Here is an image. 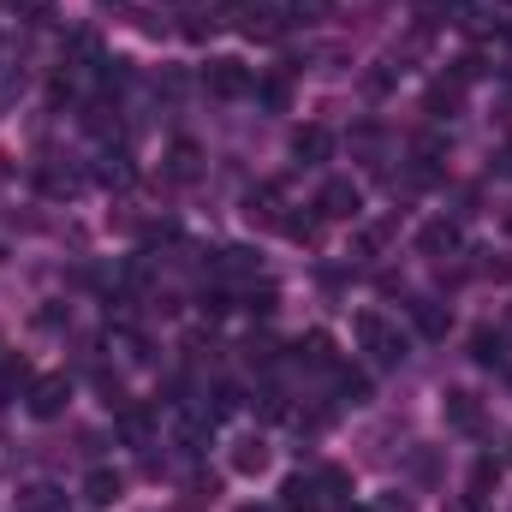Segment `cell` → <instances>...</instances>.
Listing matches in <instances>:
<instances>
[{"mask_svg":"<svg viewBox=\"0 0 512 512\" xmlns=\"http://www.w3.org/2000/svg\"><path fill=\"white\" fill-rule=\"evenodd\" d=\"M441 411H447V423H453L459 435H477V429H483V399L465 393V387H453V393L441 399Z\"/></svg>","mask_w":512,"mask_h":512,"instance_id":"cell-5","label":"cell"},{"mask_svg":"<svg viewBox=\"0 0 512 512\" xmlns=\"http://www.w3.org/2000/svg\"><path fill=\"white\" fill-rule=\"evenodd\" d=\"M507 233H512V209H507Z\"/></svg>","mask_w":512,"mask_h":512,"instance_id":"cell-35","label":"cell"},{"mask_svg":"<svg viewBox=\"0 0 512 512\" xmlns=\"http://www.w3.org/2000/svg\"><path fill=\"white\" fill-rule=\"evenodd\" d=\"M18 12H24L30 24H42V18H54V0H18Z\"/></svg>","mask_w":512,"mask_h":512,"instance_id":"cell-30","label":"cell"},{"mask_svg":"<svg viewBox=\"0 0 512 512\" xmlns=\"http://www.w3.org/2000/svg\"><path fill=\"white\" fill-rule=\"evenodd\" d=\"M328 12V0H292V18H322Z\"/></svg>","mask_w":512,"mask_h":512,"instance_id":"cell-31","label":"cell"},{"mask_svg":"<svg viewBox=\"0 0 512 512\" xmlns=\"http://www.w3.org/2000/svg\"><path fill=\"white\" fill-rule=\"evenodd\" d=\"M340 399L364 405V399H370V376H358V370H340Z\"/></svg>","mask_w":512,"mask_h":512,"instance_id":"cell-26","label":"cell"},{"mask_svg":"<svg viewBox=\"0 0 512 512\" xmlns=\"http://www.w3.org/2000/svg\"><path fill=\"white\" fill-rule=\"evenodd\" d=\"M298 358H304L310 370H334V340H328V334H304V340H298Z\"/></svg>","mask_w":512,"mask_h":512,"instance_id":"cell-15","label":"cell"},{"mask_svg":"<svg viewBox=\"0 0 512 512\" xmlns=\"http://www.w3.org/2000/svg\"><path fill=\"white\" fill-rule=\"evenodd\" d=\"M149 429H155V417L143 405H120V435H126L131 447H149Z\"/></svg>","mask_w":512,"mask_h":512,"instance_id":"cell-14","label":"cell"},{"mask_svg":"<svg viewBox=\"0 0 512 512\" xmlns=\"http://www.w3.org/2000/svg\"><path fill=\"white\" fill-rule=\"evenodd\" d=\"M507 334H512V310H507Z\"/></svg>","mask_w":512,"mask_h":512,"instance_id":"cell-36","label":"cell"},{"mask_svg":"<svg viewBox=\"0 0 512 512\" xmlns=\"http://www.w3.org/2000/svg\"><path fill=\"white\" fill-rule=\"evenodd\" d=\"M501 346H507V340H501V334H489V328H483V334H471V358H477V364H501V358H507Z\"/></svg>","mask_w":512,"mask_h":512,"instance_id":"cell-19","label":"cell"},{"mask_svg":"<svg viewBox=\"0 0 512 512\" xmlns=\"http://www.w3.org/2000/svg\"><path fill=\"white\" fill-rule=\"evenodd\" d=\"M221 274H227V280H245V274H256V256L245 251V245H227V251H221Z\"/></svg>","mask_w":512,"mask_h":512,"instance_id":"cell-18","label":"cell"},{"mask_svg":"<svg viewBox=\"0 0 512 512\" xmlns=\"http://www.w3.org/2000/svg\"><path fill=\"white\" fill-rule=\"evenodd\" d=\"M66 399H72V382H66V376H36L30 393H24L30 417H60V411H66Z\"/></svg>","mask_w":512,"mask_h":512,"instance_id":"cell-4","label":"cell"},{"mask_svg":"<svg viewBox=\"0 0 512 512\" xmlns=\"http://www.w3.org/2000/svg\"><path fill=\"white\" fill-rule=\"evenodd\" d=\"M120 495H126V477H120V471H108V465H96V471L84 477V501H90V507H114Z\"/></svg>","mask_w":512,"mask_h":512,"instance_id":"cell-8","label":"cell"},{"mask_svg":"<svg viewBox=\"0 0 512 512\" xmlns=\"http://www.w3.org/2000/svg\"><path fill=\"white\" fill-rule=\"evenodd\" d=\"M262 465H268V447H262V435H239V441H233V471H239V477H256Z\"/></svg>","mask_w":512,"mask_h":512,"instance_id":"cell-13","label":"cell"},{"mask_svg":"<svg viewBox=\"0 0 512 512\" xmlns=\"http://www.w3.org/2000/svg\"><path fill=\"white\" fill-rule=\"evenodd\" d=\"M459 96H465V84H459V78H453V84H435V90H429V114H435V120H447V114L459 108Z\"/></svg>","mask_w":512,"mask_h":512,"instance_id":"cell-16","label":"cell"},{"mask_svg":"<svg viewBox=\"0 0 512 512\" xmlns=\"http://www.w3.org/2000/svg\"><path fill=\"white\" fill-rule=\"evenodd\" d=\"M358 209H364V191L352 179H328L322 197H316V215H328V221H352Z\"/></svg>","mask_w":512,"mask_h":512,"instance_id":"cell-3","label":"cell"},{"mask_svg":"<svg viewBox=\"0 0 512 512\" xmlns=\"http://www.w3.org/2000/svg\"><path fill=\"white\" fill-rule=\"evenodd\" d=\"M322 489H316V477H286L280 483V512H322Z\"/></svg>","mask_w":512,"mask_h":512,"instance_id":"cell-7","label":"cell"},{"mask_svg":"<svg viewBox=\"0 0 512 512\" xmlns=\"http://www.w3.org/2000/svg\"><path fill=\"white\" fill-rule=\"evenodd\" d=\"M197 167H203V149H197V143H173L161 173H167L173 185H191V179H197Z\"/></svg>","mask_w":512,"mask_h":512,"instance_id":"cell-11","label":"cell"},{"mask_svg":"<svg viewBox=\"0 0 512 512\" xmlns=\"http://www.w3.org/2000/svg\"><path fill=\"white\" fill-rule=\"evenodd\" d=\"M459 6L465 0H417V18L423 24H447V18H459Z\"/></svg>","mask_w":512,"mask_h":512,"instance_id":"cell-23","label":"cell"},{"mask_svg":"<svg viewBox=\"0 0 512 512\" xmlns=\"http://www.w3.org/2000/svg\"><path fill=\"white\" fill-rule=\"evenodd\" d=\"M417 251L423 256H453L459 251V227H453V221H429V227H417Z\"/></svg>","mask_w":512,"mask_h":512,"instance_id":"cell-10","label":"cell"},{"mask_svg":"<svg viewBox=\"0 0 512 512\" xmlns=\"http://www.w3.org/2000/svg\"><path fill=\"white\" fill-rule=\"evenodd\" d=\"M18 90H24V72L18 66H0V102H12Z\"/></svg>","mask_w":512,"mask_h":512,"instance_id":"cell-29","label":"cell"},{"mask_svg":"<svg viewBox=\"0 0 512 512\" xmlns=\"http://www.w3.org/2000/svg\"><path fill=\"white\" fill-rule=\"evenodd\" d=\"M376 512H417V507H411L405 495H382V501H376Z\"/></svg>","mask_w":512,"mask_h":512,"instance_id":"cell-32","label":"cell"},{"mask_svg":"<svg viewBox=\"0 0 512 512\" xmlns=\"http://www.w3.org/2000/svg\"><path fill=\"white\" fill-rule=\"evenodd\" d=\"M203 90L221 96V102H239V96H251L256 90V78H251L245 60H209V66H203Z\"/></svg>","mask_w":512,"mask_h":512,"instance_id":"cell-2","label":"cell"},{"mask_svg":"<svg viewBox=\"0 0 512 512\" xmlns=\"http://www.w3.org/2000/svg\"><path fill=\"white\" fill-rule=\"evenodd\" d=\"M352 334H358V346L376 358V364H399L405 358V334L387 322L382 310H358V322H352Z\"/></svg>","mask_w":512,"mask_h":512,"instance_id":"cell-1","label":"cell"},{"mask_svg":"<svg viewBox=\"0 0 512 512\" xmlns=\"http://www.w3.org/2000/svg\"><path fill=\"white\" fill-rule=\"evenodd\" d=\"M42 191H48V197H72V191H78V173H60V167H42Z\"/></svg>","mask_w":512,"mask_h":512,"instance_id":"cell-25","label":"cell"},{"mask_svg":"<svg viewBox=\"0 0 512 512\" xmlns=\"http://www.w3.org/2000/svg\"><path fill=\"white\" fill-rule=\"evenodd\" d=\"M239 512H268V507H239Z\"/></svg>","mask_w":512,"mask_h":512,"instance_id":"cell-34","label":"cell"},{"mask_svg":"<svg viewBox=\"0 0 512 512\" xmlns=\"http://www.w3.org/2000/svg\"><path fill=\"white\" fill-rule=\"evenodd\" d=\"M24 512H60V489L30 483V489H24Z\"/></svg>","mask_w":512,"mask_h":512,"instance_id":"cell-22","label":"cell"},{"mask_svg":"<svg viewBox=\"0 0 512 512\" xmlns=\"http://www.w3.org/2000/svg\"><path fill=\"white\" fill-rule=\"evenodd\" d=\"M447 512H483V501H477V495H453V501H447Z\"/></svg>","mask_w":512,"mask_h":512,"instance_id":"cell-33","label":"cell"},{"mask_svg":"<svg viewBox=\"0 0 512 512\" xmlns=\"http://www.w3.org/2000/svg\"><path fill=\"white\" fill-rule=\"evenodd\" d=\"M245 215H251L256 227H286V215H280V191H274V185H262V191L245 197Z\"/></svg>","mask_w":512,"mask_h":512,"instance_id":"cell-12","label":"cell"},{"mask_svg":"<svg viewBox=\"0 0 512 512\" xmlns=\"http://www.w3.org/2000/svg\"><path fill=\"white\" fill-rule=\"evenodd\" d=\"M447 322H453V316H447L441 304H417V334H423V340H441Z\"/></svg>","mask_w":512,"mask_h":512,"instance_id":"cell-17","label":"cell"},{"mask_svg":"<svg viewBox=\"0 0 512 512\" xmlns=\"http://www.w3.org/2000/svg\"><path fill=\"white\" fill-rule=\"evenodd\" d=\"M96 179H102V185H131V161H126V155H102Z\"/></svg>","mask_w":512,"mask_h":512,"instance_id":"cell-24","label":"cell"},{"mask_svg":"<svg viewBox=\"0 0 512 512\" xmlns=\"http://www.w3.org/2000/svg\"><path fill=\"white\" fill-rule=\"evenodd\" d=\"M495 483H501L495 459H477V465H471V495H477V501H489V489H495Z\"/></svg>","mask_w":512,"mask_h":512,"instance_id":"cell-21","label":"cell"},{"mask_svg":"<svg viewBox=\"0 0 512 512\" xmlns=\"http://www.w3.org/2000/svg\"><path fill=\"white\" fill-rule=\"evenodd\" d=\"M239 30H245L251 42H274L286 24H280V12H274V6H256V0H245V6H239Z\"/></svg>","mask_w":512,"mask_h":512,"instance_id":"cell-6","label":"cell"},{"mask_svg":"<svg viewBox=\"0 0 512 512\" xmlns=\"http://www.w3.org/2000/svg\"><path fill=\"white\" fill-rule=\"evenodd\" d=\"M292 155H298V161H310V167H316V161H328V155H334V131H328V126H298Z\"/></svg>","mask_w":512,"mask_h":512,"instance_id":"cell-9","label":"cell"},{"mask_svg":"<svg viewBox=\"0 0 512 512\" xmlns=\"http://www.w3.org/2000/svg\"><path fill=\"white\" fill-rule=\"evenodd\" d=\"M114 346H120V358H131V364H143V358H149V352H143V340H137L131 328H120V334H114Z\"/></svg>","mask_w":512,"mask_h":512,"instance_id":"cell-28","label":"cell"},{"mask_svg":"<svg viewBox=\"0 0 512 512\" xmlns=\"http://www.w3.org/2000/svg\"><path fill=\"white\" fill-rule=\"evenodd\" d=\"M393 233H399L393 221H376V227H364V239H358V251H364V256H382L387 245H393Z\"/></svg>","mask_w":512,"mask_h":512,"instance_id":"cell-20","label":"cell"},{"mask_svg":"<svg viewBox=\"0 0 512 512\" xmlns=\"http://www.w3.org/2000/svg\"><path fill=\"white\" fill-rule=\"evenodd\" d=\"M251 96H262V102H268V108H274V114H280V108H286V102H292V90H286V78H268V84H256Z\"/></svg>","mask_w":512,"mask_h":512,"instance_id":"cell-27","label":"cell"}]
</instances>
